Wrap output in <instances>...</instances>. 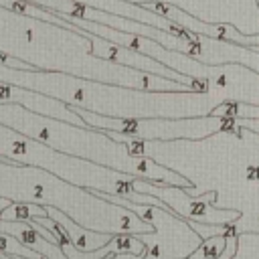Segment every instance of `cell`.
Listing matches in <instances>:
<instances>
[{
  "label": "cell",
  "instance_id": "1",
  "mask_svg": "<svg viewBox=\"0 0 259 259\" xmlns=\"http://www.w3.org/2000/svg\"><path fill=\"white\" fill-rule=\"evenodd\" d=\"M79 117L87 127L101 130L117 144L134 142V140H170V138H206L217 132H237L241 130V119L235 117H198V119H115L111 115L93 113L89 109H81L73 105Z\"/></svg>",
  "mask_w": 259,
  "mask_h": 259
},
{
  "label": "cell",
  "instance_id": "2",
  "mask_svg": "<svg viewBox=\"0 0 259 259\" xmlns=\"http://www.w3.org/2000/svg\"><path fill=\"white\" fill-rule=\"evenodd\" d=\"M142 221L156 227V233H144L140 239L146 245L144 259H188L202 243L188 221H182L170 206H146Z\"/></svg>",
  "mask_w": 259,
  "mask_h": 259
},
{
  "label": "cell",
  "instance_id": "3",
  "mask_svg": "<svg viewBox=\"0 0 259 259\" xmlns=\"http://www.w3.org/2000/svg\"><path fill=\"white\" fill-rule=\"evenodd\" d=\"M132 188L136 192H146L156 198H160L166 206H170L180 219H186L188 223H200V225H229L241 219L239 210H223L214 208L212 202L217 198L214 192H206L202 196H192L180 186H168V184H156V182H144V178L134 176Z\"/></svg>",
  "mask_w": 259,
  "mask_h": 259
},
{
  "label": "cell",
  "instance_id": "4",
  "mask_svg": "<svg viewBox=\"0 0 259 259\" xmlns=\"http://www.w3.org/2000/svg\"><path fill=\"white\" fill-rule=\"evenodd\" d=\"M4 103H20V105H26L28 109H32L36 113L57 117V119H63V121H73V123L81 125L83 130H91V127L85 125V121L79 117V113L75 111L73 105L67 107L59 99H51V97H45L36 91L0 81V105H4Z\"/></svg>",
  "mask_w": 259,
  "mask_h": 259
},
{
  "label": "cell",
  "instance_id": "5",
  "mask_svg": "<svg viewBox=\"0 0 259 259\" xmlns=\"http://www.w3.org/2000/svg\"><path fill=\"white\" fill-rule=\"evenodd\" d=\"M47 217H51L69 237L71 245L81 251V253H91L101 249L103 245H107L111 241V233H95V231H87L83 227H79L75 221H71L63 210L55 208V206H47Z\"/></svg>",
  "mask_w": 259,
  "mask_h": 259
},
{
  "label": "cell",
  "instance_id": "6",
  "mask_svg": "<svg viewBox=\"0 0 259 259\" xmlns=\"http://www.w3.org/2000/svg\"><path fill=\"white\" fill-rule=\"evenodd\" d=\"M217 117H235V119H259V105L257 103H243V101H223L210 109Z\"/></svg>",
  "mask_w": 259,
  "mask_h": 259
},
{
  "label": "cell",
  "instance_id": "7",
  "mask_svg": "<svg viewBox=\"0 0 259 259\" xmlns=\"http://www.w3.org/2000/svg\"><path fill=\"white\" fill-rule=\"evenodd\" d=\"M36 217H47V206L34 202H12L0 214L2 221H14V223H28Z\"/></svg>",
  "mask_w": 259,
  "mask_h": 259
},
{
  "label": "cell",
  "instance_id": "8",
  "mask_svg": "<svg viewBox=\"0 0 259 259\" xmlns=\"http://www.w3.org/2000/svg\"><path fill=\"white\" fill-rule=\"evenodd\" d=\"M229 239H231V237H225V235H217V237L202 239L200 247H198L188 259H219V257L225 253Z\"/></svg>",
  "mask_w": 259,
  "mask_h": 259
},
{
  "label": "cell",
  "instance_id": "9",
  "mask_svg": "<svg viewBox=\"0 0 259 259\" xmlns=\"http://www.w3.org/2000/svg\"><path fill=\"white\" fill-rule=\"evenodd\" d=\"M0 255H6V257H24V259H45L40 253L28 249L18 239H14L12 235H6V233H0Z\"/></svg>",
  "mask_w": 259,
  "mask_h": 259
},
{
  "label": "cell",
  "instance_id": "10",
  "mask_svg": "<svg viewBox=\"0 0 259 259\" xmlns=\"http://www.w3.org/2000/svg\"><path fill=\"white\" fill-rule=\"evenodd\" d=\"M34 251H36V253H40V255H42V257H47V259H69V257L63 253L61 245L49 243L47 239H40V243L34 247Z\"/></svg>",
  "mask_w": 259,
  "mask_h": 259
},
{
  "label": "cell",
  "instance_id": "11",
  "mask_svg": "<svg viewBox=\"0 0 259 259\" xmlns=\"http://www.w3.org/2000/svg\"><path fill=\"white\" fill-rule=\"evenodd\" d=\"M107 259H144V255H132V253H117V255H109Z\"/></svg>",
  "mask_w": 259,
  "mask_h": 259
},
{
  "label": "cell",
  "instance_id": "12",
  "mask_svg": "<svg viewBox=\"0 0 259 259\" xmlns=\"http://www.w3.org/2000/svg\"><path fill=\"white\" fill-rule=\"evenodd\" d=\"M10 204H12V200H10L8 196H0V214H2V210L8 208Z\"/></svg>",
  "mask_w": 259,
  "mask_h": 259
},
{
  "label": "cell",
  "instance_id": "13",
  "mask_svg": "<svg viewBox=\"0 0 259 259\" xmlns=\"http://www.w3.org/2000/svg\"><path fill=\"white\" fill-rule=\"evenodd\" d=\"M121 2H125V0H121ZM130 4H146V2H150V0H127Z\"/></svg>",
  "mask_w": 259,
  "mask_h": 259
},
{
  "label": "cell",
  "instance_id": "14",
  "mask_svg": "<svg viewBox=\"0 0 259 259\" xmlns=\"http://www.w3.org/2000/svg\"><path fill=\"white\" fill-rule=\"evenodd\" d=\"M0 259H6V255H0Z\"/></svg>",
  "mask_w": 259,
  "mask_h": 259
}]
</instances>
